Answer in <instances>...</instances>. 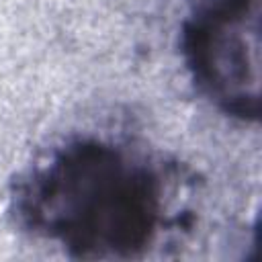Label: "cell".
Wrapping results in <instances>:
<instances>
[{
	"instance_id": "1",
	"label": "cell",
	"mask_w": 262,
	"mask_h": 262,
	"mask_svg": "<svg viewBox=\"0 0 262 262\" xmlns=\"http://www.w3.org/2000/svg\"><path fill=\"white\" fill-rule=\"evenodd\" d=\"M16 223L72 258H137L166 221V180L143 154L102 137H74L12 186Z\"/></svg>"
},
{
	"instance_id": "2",
	"label": "cell",
	"mask_w": 262,
	"mask_h": 262,
	"mask_svg": "<svg viewBox=\"0 0 262 262\" xmlns=\"http://www.w3.org/2000/svg\"><path fill=\"white\" fill-rule=\"evenodd\" d=\"M180 53L217 111L244 123L260 119V0H199L182 23Z\"/></svg>"
}]
</instances>
